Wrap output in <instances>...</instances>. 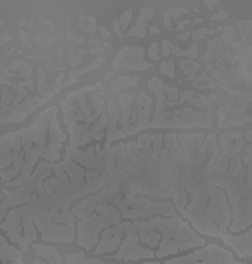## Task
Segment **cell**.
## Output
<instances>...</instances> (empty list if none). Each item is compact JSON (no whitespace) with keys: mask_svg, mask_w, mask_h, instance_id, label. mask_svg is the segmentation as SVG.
I'll list each match as a JSON object with an SVG mask.
<instances>
[{"mask_svg":"<svg viewBox=\"0 0 252 264\" xmlns=\"http://www.w3.org/2000/svg\"><path fill=\"white\" fill-rule=\"evenodd\" d=\"M152 222L156 224V228L161 232L158 248L154 250L156 260H166V258L176 256L178 252L200 248L207 244V240L198 236L182 216H154Z\"/></svg>","mask_w":252,"mask_h":264,"instance_id":"1","label":"cell"},{"mask_svg":"<svg viewBox=\"0 0 252 264\" xmlns=\"http://www.w3.org/2000/svg\"><path fill=\"white\" fill-rule=\"evenodd\" d=\"M120 220H122V216L110 202L96 204L90 216L80 218L76 222V244L84 250H92L100 238V232L112 224H118Z\"/></svg>","mask_w":252,"mask_h":264,"instance_id":"2","label":"cell"},{"mask_svg":"<svg viewBox=\"0 0 252 264\" xmlns=\"http://www.w3.org/2000/svg\"><path fill=\"white\" fill-rule=\"evenodd\" d=\"M110 204L120 212L122 220L154 218V216H176L174 204L170 200H152L148 196H122V194H116Z\"/></svg>","mask_w":252,"mask_h":264,"instance_id":"3","label":"cell"},{"mask_svg":"<svg viewBox=\"0 0 252 264\" xmlns=\"http://www.w3.org/2000/svg\"><path fill=\"white\" fill-rule=\"evenodd\" d=\"M24 168L22 128L0 136V182L8 184L20 176Z\"/></svg>","mask_w":252,"mask_h":264,"instance_id":"4","label":"cell"},{"mask_svg":"<svg viewBox=\"0 0 252 264\" xmlns=\"http://www.w3.org/2000/svg\"><path fill=\"white\" fill-rule=\"evenodd\" d=\"M124 226V236L120 246L116 248V252L108 254L110 258L120 260V262H142V260H156L154 258V250L146 248L140 244L136 230L132 228V220H122Z\"/></svg>","mask_w":252,"mask_h":264,"instance_id":"5","label":"cell"},{"mask_svg":"<svg viewBox=\"0 0 252 264\" xmlns=\"http://www.w3.org/2000/svg\"><path fill=\"white\" fill-rule=\"evenodd\" d=\"M164 264H242L236 260V256L222 248L220 244H204L196 248L194 252H188L182 256L166 258Z\"/></svg>","mask_w":252,"mask_h":264,"instance_id":"6","label":"cell"},{"mask_svg":"<svg viewBox=\"0 0 252 264\" xmlns=\"http://www.w3.org/2000/svg\"><path fill=\"white\" fill-rule=\"evenodd\" d=\"M204 214L207 218L218 228V232L222 234V238L230 234L228 226H230V206H228V198L222 188H212V192L208 194L207 198V206H204ZM220 238V240H222Z\"/></svg>","mask_w":252,"mask_h":264,"instance_id":"7","label":"cell"},{"mask_svg":"<svg viewBox=\"0 0 252 264\" xmlns=\"http://www.w3.org/2000/svg\"><path fill=\"white\" fill-rule=\"evenodd\" d=\"M114 70H150L152 64L144 60V48L142 46H124L114 58H112Z\"/></svg>","mask_w":252,"mask_h":264,"instance_id":"8","label":"cell"},{"mask_svg":"<svg viewBox=\"0 0 252 264\" xmlns=\"http://www.w3.org/2000/svg\"><path fill=\"white\" fill-rule=\"evenodd\" d=\"M122 236H124V226H122V220H120L118 224H112V226H108L100 232V238H98L96 246L92 250L98 256H108V254L116 252V248L122 242Z\"/></svg>","mask_w":252,"mask_h":264,"instance_id":"9","label":"cell"},{"mask_svg":"<svg viewBox=\"0 0 252 264\" xmlns=\"http://www.w3.org/2000/svg\"><path fill=\"white\" fill-rule=\"evenodd\" d=\"M132 228L136 230L138 240L142 246L150 248V250H156L158 248V242H161V232L156 228V224L152 222V218H146V220H132Z\"/></svg>","mask_w":252,"mask_h":264,"instance_id":"10","label":"cell"},{"mask_svg":"<svg viewBox=\"0 0 252 264\" xmlns=\"http://www.w3.org/2000/svg\"><path fill=\"white\" fill-rule=\"evenodd\" d=\"M222 242L236 252L238 258H242V260H248V258H250V254H252L250 230H242L240 234H226V236L222 238Z\"/></svg>","mask_w":252,"mask_h":264,"instance_id":"11","label":"cell"},{"mask_svg":"<svg viewBox=\"0 0 252 264\" xmlns=\"http://www.w3.org/2000/svg\"><path fill=\"white\" fill-rule=\"evenodd\" d=\"M0 264H24L22 252L0 234Z\"/></svg>","mask_w":252,"mask_h":264,"instance_id":"12","label":"cell"},{"mask_svg":"<svg viewBox=\"0 0 252 264\" xmlns=\"http://www.w3.org/2000/svg\"><path fill=\"white\" fill-rule=\"evenodd\" d=\"M138 84H140L138 76H120V78H116V80L110 82V90L120 92L122 88H136Z\"/></svg>","mask_w":252,"mask_h":264,"instance_id":"13","label":"cell"},{"mask_svg":"<svg viewBox=\"0 0 252 264\" xmlns=\"http://www.w3.org/2000/svg\"><path fill=\"white\" fill-rule=\"evenodd\" d=\"M64 264H106L100 256H94V258H86L84 252H76V254H66L62 256Z\"/></svg>","mask_w":252,"mask_h":264,"instance_id":"14","label":"cell"},{"mask_svg":"<svg viewBox=\"0 0 252 264\" xmlns=\"http://www.w3.org/2000/svg\"><path fill=\"white\" fill-rule=\"evenodd\" d=\"M104 60H106L104 56H98V58H96V60H94L92 64H88V66H84V68H76V70H72V72H70V76H68V80H66V86H68V84H74V82H76V80H78V78H80L82 74H86V72H88V70H94L96 66H100V64H102Z\"/></svg>","mask_w":252,"mask_h":264,"instance_id":"15","label":"cell"},{"mask_svg":"<svg viewBox=\"0 0 252 264\" xmlns=\"http://www.w3.org/2000/svg\"><path fill=\"white\" fill-rule=\"evenodd\" d=\"M192 88H194V90H207V88H218V84L208 76L207 72H202V74H198V76L192 80Z\"/></svg>","mask_w":252,"mask_h":264,"instance_id":"16","label":"cell"},{"mask_svg":"<svg viewBox=\"0 0 252 264\" xmlns=\"http://www.w3.org/2000/svg\"><path fill=\"white\" fill-rule=\"evenodd\" d=\"M186 12H188V8H166L164 14H162V18H164V28L170 30V28H172V20L184 16Z\"/></svg>","mask_w":252,"mask_h":264,"instance_id":"17","label":"cell"},{"mask_svg":"<svg viewBox=\"0 0 252 264\" xmlns=\"http://www.w3.org/2000/svg\"><path fill=\"white\" fill-rule=\"evenodd\" d=\"M180 68L186 74V80H194L196 78V72L200 70V62L198 60H180Z\"/></svg>","mask_w":252,"mask_h":264,"instance_id":"18","label":"cell"},{"mask_svg":"<svg viewBox=\"0 0 252 264\" xmlns=\"http://www.w3.org/2000/svg\"><path fill=\"white\" fill-rule=\"evenodd\" d=\"M236 32H240V38H250V30H252V20H240V22L234 26Z\"/></svg>","mask_w":252,"mask_h":264,"instance_id":"19","label":"cell"},{"mask_svg":"<svg viewBox=\"0 0 252 264\" xmlns=\"http://www.w3.org/2000/svg\"><path fill=\"white\" fill-rule=\"evenodd\" d=\"M128 36H138V38H144L146 36V24L136 20V24H132L128 28Z\"/></svg>","mask_w":252,"mask_h":264,"instance_id":"20","label":"cell"},{"mask_svg":"<svg viewBox=\"0 0 252 264\" xmlns=\"http://www.w3.org/2000/svg\"><path fill=\"white\" fill-rule=\"evenodd\" d=\"M161 72L168 78H174V60L172 58H166L161 64Z\"/></svg>","mask_w":252,"mask_h":264,"instance_id":"21","label":"cell"},{"mask_svg":"<svg viewBox=\"0 0 252 264\" xmlns=\"http://www.w3.org/2000/svg\"><path fill=\"white\" fill-rule=\"evenodd\" d=\"M178 100H180V90L176 86H166V104H172Z\"/></svg>","mask_w":252,"mask_h":264,"instance_id":"22","label":"cell"},{"mask_svg":"<svg viewBox=\"0 0 252 264\" xmlns=\"http://www.w3.org/2000/svg\"><path fill=\"white\" fill-rule=\"evenodd\" d=\"M80 28L84 30V32H94L98 26H96V18H92V16H88V18H84V16H80Z\"/></svg>","mask_w":252,"mask_h":264,"instance_id":"23","label":"cell"},{"mask_svg":"<svg viewBox=\"0 0 252 264\" xmlns=\"http://www.w3.org/2000/svg\"><path fill=\"white\" fill-rule=\"evenodd\" d=\"M148 58H150V60H148L150 64L161 60L162 58L161 56V44H156V42H154V44H150V46H148Z\"/></svg>","mask_w":252,"mask_h":264,"instance_id":"24","label":"cell"},{"mask_svg":"<svg viewBox=\"0 0 252 264\" xmlns=\"http://www.w3.org/2000/svg\"><path fill=\"white\" fill-rule=\"evenodd\" d=\"M132 18H134V10H132V8H126V10H124V14H122V16H120V20H118L120 28H126V26H130Z\"/></svg>","mask_w":252,"mask_h":264,"instance_id":"25","label":"cell"},{"mask_svg":"<svg viewBox=\"0 0 252 264\" xmlns=\"http://www.w3.org/2000/svg\"><path fill=\"white\" fill-rule=\"evenodd\" d=\"M210 34H212V32H210V30H207V28H198V30L190 32V38H192V40H196V44H198V40L207 38V36H210Z\"/></svg>","mask_w":252,"mask_h":264,"instance_id":"26","label":"cell"},{"mask_svg":"<svg viewBox=\"0 0 252 264\" xmlns=\"http://www.w3.org/2000/svg\"><path fill=\"white\" fill-rule=\"evenodd\" d=\"M154 16V8H140V14H138V20L146 24V20H150Z\"/></svg>","mask_w":252,"mask_h":264,"instance_id":"27","label":"cell"},{"mask_svg":"<svg viewBox=\"0 0 252 264\" xmlns=\"http://www.w3.org/2000/svg\"><path fill=\"white\" fill-rule=\"evenodd\" d=\"M172 48H174L172 40H162V44H161V56H172Z\"/></svg>","mask_w":252,"mask_h":264,"instance_id":"28","label":"cell"},{"mask_svg":"<svg viewBox=\"0 0 252 264\" xmlns=\"http://www.w3.org/2000/svg\"><path fill=\"white\" fill-rule=\"evenodd\" d=\"M224 18H228V14L224 10H218L216 14H212V20H224Z\"/></svg>","mask_w":252,"mask_h":264,"instance_id":"29","label":"cell"},{"mask_svg":"<svg viewBox=\"0 0 252 264\" xmlns=\"http://www.w3.org/2000/svg\"><path fill=\"white\" fill-rule=\"evenodd\" d=\"M114 32L116 34H118V36H124V30H122V28H120V24H118V20H114Z\"/></svg>","mask_w":252,"mask_h":264,"instance_id":"30","label":"cell"},{"mask_svg":"<svg viewBox=\"0 0 252 264\" xmlns=\"http://www.w3.org/2000/svg\"><path fill=\"white\" fill-rule=\"evenodd\" d=\"M188 24H190V20H182V22H178V24H176V26H174V28H176V30H178V32H180V30H184V28H186V26H188Z\"/></svg>","mask_w":252,"mask_h":264,"instance_id":"31","label":"cell"},{"mask_svg":"<svg viewBox=\"0 0 252 264\" xmlns=\"http://www.w3.org/2000/svg\"><path fill=\"white\" fill-rule=\"evenodd\" d=\"M8 40H10V36H8V34H2V36H0V46H4Z\"/></svg>","mask_w":252,"mask_h":264,"instance_id":"32","label":"cell"},{"mask_svg":"<svg viewBox=\"0 0 252 264\" xmlns=\"http://www.w3.org/2000/svg\"><path fill=\"white\" fill-rule=\"evenodd\" d=\"M190 38V32H180L178 34V40H188Z\"/></svg>","mask_w":252,"mask_h":264,"instance_id":"33","label":"cell"},{"mask_svg":"<svg viewBox=\"0 0 252 264\" xmlns=\"http://www.w3.org/2000/svg\"><path fill=\"white\" fill-rule=\"evenodd\" d=\"M96 30H98V32H100V34H102V36H108V30H106V28H104V26H98V28H96Z\"/></svg>","mask_w":252,"mask_h":264,"instance_id":"34","label":"cell"},{"mask_svg":"<svg viewBox=\"0 0 252 264\" xmlns=\"http://www.w3.org/2000/svg\"><path fill=\"white\" fill-rule=\"evenodd\" d=\"M204 6H207V8H214V6H218V2H216V0H212V2H204Z\"/></svg>","mask_w":252,"mask_h":264,"instance_id":"35","label":"cell"},{"mask_svg":"<svg viewBox=\"0 0 252 264\" xmlns=\"http://www.w3.org/2000/svg\"><path fill=\"white\" fill-rule=\"evenodd\" d=\"M140 264H164V262H158V260H142Z\"/></svg>","mask_w":252,"mask_h":264,"instance_id":"36","label":"cell"},{"mask_svg":"<svg viewBox=\"0 0 252 264\" xmlns=\"http://www.w3.org/2000/svg\"><path fill=\"white\" fill-rule=\"evenodd\" d=\"M150 32H152V34H158V32H161V28H158V26H152V28H150Z\"/></svg>","mask_w":252,"mask_h":264,"instance_id":"37","label":"cell"},{"mask_svg":"<svg viewBox=\"0 0 252 264\" xmlns=\"http://www.w3.org/2000/svg\"><path fill=\"white\" fill-rule=\"evenodd\" d=\"M32 264H48V262H46V260H42V258H36V260H34Z\"/></svg>","mask_w":252,"mask_h":264,"instance_id":"38","label":"cell"},{"mask_svg":"<svg viewBox=\"0 0 252 264\" xmlns=\"http://www.w3.org/2000/svg\"><path fill=\"white\" fill-rule=\"evenodd\" d=\"M2 198H4V194H2V192H0V202H2Z\"/></svg>","mask_w":252,"mask_h":264,"instance_id":"39","label":"cell"},{"mask_svg":"<svg viewBox=\"0 0 252 264\" xmlns=\"http://www.w3.org/2000/svg\"><path fill=\"white\" fill-rule=\"evenodd\" d=\"M110 264H112V262H110Z\"/></svg>","mask_w":252,"mask_h":264,"instance_id":"40","label":"cell"}]
</instances>
